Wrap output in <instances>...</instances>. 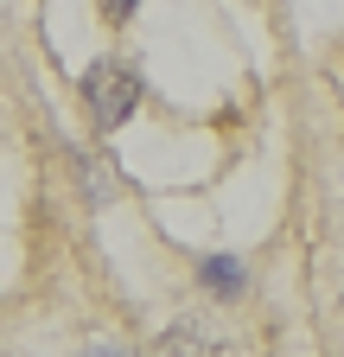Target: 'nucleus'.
<instances>
[{"mask_svg": "<svg viewBox=\"0 0 344 357\" xmlns=\"http://www.w3.org/2000/svg\"><path fill=\"white\" fill-rule=\"evenodd\" d=\"M77 172H83V198H96V204H102V198H115V178H109L96 160H83V153H77Z\"/></svg>", "mask_w": 344, "mask_h": 357, "instance_id": "obj_4", "label": "nucleus"}, {"mask_svg": "<svg viewBox=\"0 0 344 357\" xmlns=\"http://www.w3.org/2000/svg\"><path fill=\"white\" fill-rule=\"evenodd\" d=\"M159 357H217V326H204L198 312L172 319V326L159 332Z\"/></svg>", "mask_w": 344, "mask_h": 357, "instance_id": "obj_2", "label": "nucleus"}, {"mask_svg": "<svg viewBox=\"0 0 344 357\" xmlns=\"http://www.w3.org/2000/svg\"><path fill=\"white\" fill-rule=\"evenodd\" d=\"M134 7H141V0H102V20H109V26H127V20H134Z\"/></svg>", "mask_w": 344, "mask_h": 357, "instance_id": "obj_6", "label": "nucleus"}, {"mask_svg": "<svg viewBox=\"0 0 344 357\" xmlns=\"http://www.w3.org/2000/svg\"><path fill=\"white\" fill-rule=\"evenodd\" d=\"M83 109H90L96 134L121 128L127 115L141 109V77L127 70V64H115V58H96L90 70H83Z\"/></svg>", "mask_w": 344, "mask_h": 357, "instance_id": "obj_1", "label": "nucleus"}, {"mask_svg": "<svg viewBox=\"0 0 344 357\" xmlns=\"http://www.w3.org/2000/svg\"><path fill=\"white\" fill-rule=\"evenodd\" d=\"M77 357H134V351H127L121 338H90V344H83Z\"/></svg>", "mask_w": 344, "mask_h": 357, "instance_id": "obj_5", "label": "nucleus"}, {"mask_svg": "<svg viewBox=\"0 0 344 357\" xmlns=\"http://www.w3.org/2000/svg\"><path fill=\"white\" fill-rule=\"evenodd\" d=\"M198 281L217 294V300H242V294H249V268H242L236 255H204V261H198Z\"/></svg>", "mask_w": 344, "mask_h": 357, "instance_id": "obj_3", "label": "nucleus"}]
</instances>
